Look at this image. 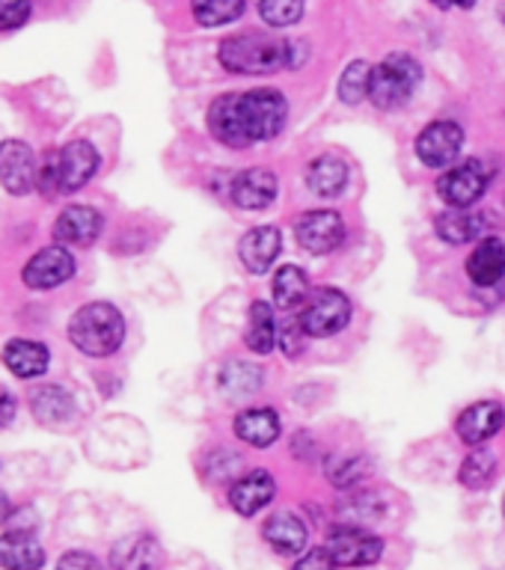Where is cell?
Masks as SVG:
<instances>
[{"label":"cell","instance_id":"38","mask_svg":"<svg viewBox=\"0 0 505 570\" xmlns=\"http://www.w3.org/2000/svg\"><path fill=\"white\" fill-rule=\"evenodd\" d=\"M57 570H105V564L89 556V552H66L60 561H57Z\"/></svg>","mask_w":505,"mask_h":570},{"label":"cell","instance_id":"32","mask_svg":"<svg viewBox=\"0 0 505 570\" xmlns=\"http://www.w3.org/2000/svg\"><path fill=\"white\" fill-rule=\"evenodd\" d=\"M369 83H372V66L355 60L339 78V98L346 105H360L363 98H369Z\"/></svg>","mask_w":505,"mask_h":570},{"label":"cell","instance_id":"39","mask_svg":"<svg viewBox=\"0 0 505 570\" xmlns=\"http://www.w3.org/2000/svg\"><path fill=\"white\" fill-rule=\"evenodd\" d=\"M16 395L7 390V386H0V428H7L12 419H16Z\"/></svg>","mask_w":505,"mask_h":570},{"label":"cell","instance_id":"12","mask_svg":"<svg viewBox=\"0 0 505 570\" xmlns=\"http://www.w3.org/2000/svg\"><path fill=\"white\" fill-rule=\"evenodd\" d=\"M21 276H25V285L36 292H48L75 276V258L66 247H45L27 262Z\"/></svg>","mask_w":505,"mask_h":570},{"label":"cell","instance_id":"34","mask_svg":"<svg viewBox=\"0 0 505 570\" xmlns=\"http://www.w3.org/2000/svg\"><path fill=\"white\" fill-rule=\"evenodd\" d=\"M366 470H369V463H366V458H360V454H339V458H333L328 466V479L337 484V488H351V484H357V481L363 479Z\"/></svg>","mask_w":505,"mask_h":570},{"label":"cell","instance_id":"24","mask_svg":"<svg viewBox=\"0 0 505 570\" xmlns=\"http://www.w3.org/2000/svg\"><path fill=\"white\" fill-rule=\"evenodd\" d=\"M3 363L18 377H39L48 368V347L30 338H12L3 347Z\"/></svg>","mask_w":505,"mask_h":570},{"label":"cell","instance_id":"40","mask_svg":"<svg viewBox=\"0 0 505 570\" xmlns=\"http://www.w3.org/2000/svg\"><path fill=\"white\" fill-rule=\"evenodd\" d=\"M431 3H435V7H440V9H453V7L470 9L476 0H431Z\"/></svg>","mask_w":505,"mask_h":570},{"label":"cell","instance_id":"20","mask_svg":"<svg viewBox=\"0 0 505 570\" xmlns=\"http://www.w3.org/2000/svg\"><path fill=\"white\" fill-rule=\"evenodd\" d=\"M467 274L476 285L482 288H491L497 285L505 274V247L503 240L494 238V235H485L479 240V247L473 249L470 258H467Z\"/></svg>","mask_w":505,"mask_h":570},{"label":"cell","instance_id":"22","mask_svg":"<svg viewBox=\"0 0 505 570\" xmlns=\"http://www.w3.org/2000/svg\"><path fill=\"white\" fill-rule=\"evenodd\" d=\"M262 534L280 556H298L307 547V525L301 523V517L289 514V511L268 517Z\"/></svg>","mask_w":505,"mask_h":570},{"label":"cell","instance_id":"5","mask_svg":"<svg viewBox=\"0 0 505 570\" xmlns=\"http://www.w3.org/2000/svg\"><path fill=\"white\" fill-rule=\"evenodd\" d=\"M419 80H423V69H419V62L414 57L390 53L372 69L369 98H372L375 107L392 110V107H401L417 92Z\"/></svg>","mask_w":505,"mask_h":570},{"label":"cell","instance_id":"31","mask_svg":"<svg viewBox=\"0 0 505 570\" xmlns=\"http://www.w3.org/2000/svg\"><path fill=\"white\" fill-rule=\"evenodd\" d=\"M494 472H497V458H494V452H488V449H476V452L467 454V461L462 463L458 479H462L464 488L482 490L488 488L491 479H494Z\"/></svg>","mask_w":505,"mask_h":570},{"label":"cell","instance_id":"21","mask_svg":"<svg viewBox=\"0 0 505 570\" xmlns=\"http://www.w3.org/2000/svg\"><path fill=\"white\" fill-rule=\"evenodd\" d=\"M491 220L485 214L464 212V208H453V212H444L435 220L437 235L446 240V244H467V240L482 238L488 232Z\"/></svg>","mask_w":505,"mask_h":570},{"label":"cell","instance_id":"15","mask_svg":"<svg viewBox=\"0 0 505 570\" xmlns=\"http://www.w3.org/2000/svg\"><path fill=\"white\" fill-rule=\"evenodd\" d=\"M232 203L247 212H262L276 199V176L271 169H244L232 178Z\"/></svg>","mask_w":505,"mask_h":570},{"label":"cell","instance_id":"4","mask_svg":"<svg viewBox=\"0 0 505 570\" xmlns=\"http://www.w3.org/2000/svg\"><path fill=\"white\" fill-rule=\"evenodd\" d=\"M96 146L87 140H75L45 158V164L39 167V187H45L48 194H75L96 176Z\"/></svg>","mask_w":505,"mask_h":570},{"label":"cell","instance_id":"6","mask_svg":"<svg viewBox=\"0 0 505 570\" xmlns=\"http://www.w3.org/2000/svg\"><path fill=\"white\" fill-rule=\"evenodd\" d=\"M298 321L307 336L328 338L337 336L351 321V301L339 288H312L307 303L298 312Z\"/></svg>","mask_w":505,"mask_h":570},{"label":"cell","instance_id":"7","mask_svg":"<svg viewBox=\"0 0 505 570\" xmlns=\"http://www.w3.org/2000/svg\"><path fill=\"white\" fill-rule=\"evenodd\" d=\"M491 181L488 167L482 160L470 158L464 164H455L453 169H446L440 181H437V194L449 208H470L485 196Z\"/></svg>","mask_w":505,"mask_h":570},{"label":"cell","instance_id":"36","mask_svg":"<svg viewBox=\"0 0 505 570\" xmlns=\"http://www.w3.org/2000/svg\"><path fill=\"white\" fill-rule=\"evenodd\" d=\"M30 18V0H0V30H18Z\"/></svg>","mask_w":505,"mask_h":570},{"label":"cell","instance_id":"13","mask_svg":"<svg viewBox=\"0 0 505 570\" xmlns=\"http://www.w3.org/2000/svg\"><path fill=\"white\" fill-rule=\"evenodd\" d=\"M283 247V235L276 226H253L241 235L239 256L250 274H265L271 271Z\"/></svg>","mask_w":505,"mask_h":570},{"label":"cell","instance_id":"26","mask_svg":"<svg viewBox=\"0 0 505 570\" xmlns=\"http://www.w3.org/2000/svg\"><path fill=\"white\" fill-rule=\"evenodd\" d=\"M276 324L274 309L268 306L265 301H256L250 306V318H247V333H244V342L253 354H271L276 345Z\"/></svg>","mask_w":505,"mask_h":570},{"label":"cell","instance_id":"17","mask_svg":"<svg viewBox=\"0 0 505 570\" xmlns=\"http://www.w3.org/2000/svg\"><path fill=\"white\" fill-rule=\"evenodd\" d=\"M101 232V214L89 205H69L66 212L54 223V235L62 244H75V247H89Z\"/></svg>","mask_w":505,"mask_h":570},{"label":"cell","instance_id":"16","mask_svg":"<svg viewBox=\"0 0 505 570\" xmlns=\"http://www.w3.org/2000/svg\"><path fill=\"white\" fill-rule=\"evenodd\" d=\"M274 479L268 470H253L247 475H241L230 488V505L239 511L241 517L259 514L262 508L274 499Z\"/></svg>","mask_w":505,"mask_h":570},{"label":"cell","instance_id":"30","mask_svg":"<svg viewBox=\"0 0 505 570\" xmlns=\"http://www.w3.org/2000/svg\"><path fill=\"white\" fill-rule=\"evenodd\" d=\"M244 0H194V18L203 27H221L244 16Z\"/></svg>","mask_w":505,"mask_h":570},{"label":"cell","instance_id":"9","mask_svg":"<svg viewBox=\"0 0 505 570\" xmlns=\"http://www.w3.org/2000/svg\"><path fill=\"white\" fill-rule=\"evenodd\" d=\"M328 552L339 568H366L383 556V541L375 534L363 532L360 525H346L330 534Z\"/></svg>","mask_w":505,"mask_h":570},{"label":"cell","instance_id":"1","mask_svg":"<svg viewBox=\"0 0 505 570\" xmlns=\"http://www.w3.org/2000/svg\"><path fill=\"white\" fill-rule=\"evenodd\" d=\"M285 119H289V105L280 89L226 92L208 107V128L230 149L271 140L283 131Z\"/></svg>","mask_w":505,"mask_h":570},{"label":"cell","instance_id":"35","mask_svg":"<svg viewBox=\"0 0 505 570\" xmlns=\"http://www.w3.org/2000/svg\"><path fill=\"white\" fill-rule=\"evenodd\" d=\"M303 338H307V333H303L301 321L298 318H285L283 324H280V330H276V342H280V347H283L285 356H301L303 351Z\"/></svg>","mask_w":505,"mask_h":570},{"label":"cell","instance_id":"42","mask_svg":"<svg viewBox=\"0 0 505 570\" xmlns=\"http://www.w3.org/2000/svg\"><path fill=\"white\" fill-rule=\"evenodd\" d=\"M503 508H505V505H503Z\"/></svg>","mask_w":505,"mask_h":570},{"label":"cell","instance_id":"8","mask_svg":"<svg viewBox=\"0 0 505 570\" xmlns=\"http://www.w3.org/2000/svg\"><path fill=\"white\" fill-rule=\"evenodd\" d=\"M464 146V131L462 125L453 119H440L423 128L417 137V155L426 167H453L458 151Z\"/></svg>","mask_w":505,"mask_h":570},{"label":"cell","instance_id":"41","mask_svg":"<svg viewBox=\"0 0 505 570\" xmlns=\"http://www.w3.org/2000/svg\"><path fill=\"white\" fill-rule=\"evenodd\" d=\"M9 517H12V505H9L7 493H0V525L7 523Z\"/></svg>","mask_w":505,"mask_h":570},{"label":"cell","instance_id":"2","mask_svg":"<svg viewBox=\"0 0 505 570\" xmlns=\"http://www.w3.org/2000/svg\"><path fill=\"white\" fill-rule=\"evenodd\" d=\"M217 57L232 75H276L294 66V45L276 36L241 33L223 39Z\"/></svg>","mask_w":505,"mask_h":570},{"label":"cell","instance_id":"23","mask_svg":"<svg viewBox=\"0 0 505 570\" xmlns=\"http://www.w3.org/2000/svg\"><path fill=\"white\" fill-rule=\"evenodd\" d=\"M235 436L244 443L265 449V445L276 443V436H280V416L268 407L244 410L235 416Z\"/></svg>","mask_w":505,"mask_h":570},{"label":"cell","instance_id":"25","mask_svg":"<svg viewBox=\"0 0 505 570\" xmlns=\"http://www.w3.org/2000/svg\"><path fill=\"white\" fill-rule=\"evenodd\" d=\"M348 181L346 160L337 155H319L307 169V187L315 196H337Z\"/></svg>","mask_w":505,"mask_h":570},{"label":"cell","instance_id":"37","mask_svg":"<svg viewBox=\"0 0 505 570\" xmlns=\"http://www.w3.org/2000/svg\"><path fill=\"white\" fill-rule=\"evenodd\" d=\"M292 570H339V564L333 561V556L328 552V547H319V550L303 552Z\"/></svg>","mask_w":505,"mask_h":570},{"label":"cell","instance_id":"11","mask_svg":"<svg viewBox=\"0 0 505 570\" xmlns=\"http://www.w3.org/2000/svg\"><path fill=\"white\" fill-rule=\"evenodd\" d=\"M0 185L9 194L25 196L39 185V167H36L33 149L21 140L0 142Z\"/></svg>","mask_w":505,"mask_h":570},{"label":"cell","instance_id":"28","mask_svg":"<svg viewBox=\"0 0 505 570\" xmlns=\"http://www.w3.org/2000/svg\"><path fill=\"white\" fill-rule=\"evenodd\" d=\"M30 401H33V413L42 425H60L75 413L71 395L62 392L60 386H39L30 392Z\"/></svg>","mask_w":505,"mask_h":570},{"label":"cell","instance_id":"18","mask_svg":"<svg viewBox=\"0 0 505 570\" xmlns=\"http://www.w3.org/2000/svg\"><path fill=\"white\" fill-rule=\"evenodd\" d=\"M161 547L149 534L123 538L110 550V570H158Z\"/></svg>","mask_w":505,"mask_h":570},{"label":"cell","instance_id":"27","mask_svg":"<svg viewBox=\"0 0 505 570\" xmlns=\"http://www.w3.org/2000/svg\"><path fill=\"white\" fill-rule=\"evenodd\" d=\"M310 279L303 274L298 265H285L276 271L274 276V303L280 309L292 312V309H301L307 297H310Z\"/></svg>","mask_w":505,"mask_h":570},{"label":"cell","instance_id":"10","mask_svg":"<svg viewBox=\"0 0 505 570\" xmlns=\"http://www.w3.org/2000/svg\"><path fill=\"white\" fill-rule=\"evenodd\" d=\"M294 235H298V244H301L307 253L312 256H321V253H330L337 249L346 238V223L337 212L330 208H321V212H307L301 220L294 223Z\"/></svg>","mask_w":505,"mask_h":570},{"label":"cell","instance_id":"19","mask_svg":"<svg viewBox=\"0 0 505 570\" xmlns=\"http://www.w3.org/2000/svg\"><path fill=\"white\" fill-rule=\"evenodd\" d=\"M45 564V550L30 532L12 529L0 534V568L3 570H39Z\"/></svg>","mask_w":505,"mask_h":570},{"label":"cell","instance_id":"33","mask_svg":"<svg viewBox=\"0 0 505 570\" xmlns=\"http://www.w3.org/2000/svg\"><path fill=\"white\" fill-rule=\"evenodd\" d=\"M259 16L271 27H292L301 21L303 0H259Z\"/></svg>","mask_w":505,"mask_h":570},{"label":"cell","instance_id":"14","mask_svg":"<svg viewBox=\"0 0 505 570\" xmlns=\"http://www.w3.org/2000/svg\"><path fill=\"white\" fill-rule=\"evenodd\" d=\"M505 422V410L497 401H479V404H470L464 410L455 428H458V436H462L467 445H482L488 443L491 436L499 434V428Z\"/></svg>","mask_w":505,"mask_h":570},{"label":"cell","instance_id":"29","mask_svg":"<svg viewBox=\"0 0 505 570\" xmlns=\"http://www.w3.org/2000/svg\"><path fill=\"white\" fill-rule=\"evenodd\" d=\"M221 390L230 395V399H250L253 392L262 390V383H265V372L259 368V365L250 363H230L223 365L221 377Z\"/></svg>","mask_w":505,"mask_h":570},{"label":"cell","instance_id":"3","mask_svg":"<svg viewBox=\"0 0 505 570\" xmlns=\"http://www.w3.org/2000/svg\"><path fill=\"white\" fill-rule=\"evenodd\" d=\"M71 345L87 356H110L125 338V321L114 303H87L69 321Z\"/></svg>","mask_w":505,"mask_h":570}]
</instances>
